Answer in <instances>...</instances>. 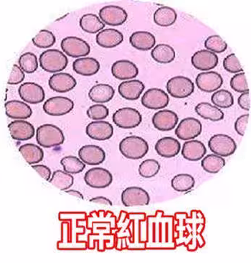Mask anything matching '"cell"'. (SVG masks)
Instances as JSON below:
<instances>
[{
	"instance_id": "1",
	"label": "cell",
	"mask_w": 251,
	"mask_h": 263,
	"mask_svg": "<svg viewBox=\"0 0 251 263\" xmlns=\"http://www.w3.org/2000/svg\"><path fill=\"white\" fill-rule=\"evenodd\" d=\"M148 142L141 137L128 136L119 143V151L123 156L131 160H139L148 153Z\"/></svg>"
},
{
	"instance_id": "2",
	"label": "cell",
	"mask_w": 251,
	"mask_h": 263,
	"mask_svg": "<svg viewBox=\"0 0 251 263\" xmlns=\"http://www.w3.org/2000/svg\"><path fill=\"white\" fill-rule=\"evenodd\" d=\"M36 140L41 147L51 148L64 144L65 136L62 131L57 126L45 124L37 129Z\"/></svg>"
},
{
	"instance_id": "3",
	"label": "cell",
	"mask_w": 251,
	"mask_h": 263,
	"mask_svg": "<svg viewBox=\"0 0 251 263\" xmlns=\"http://www.w3.org/2000/svg\"><path fill=\"white\" fill-rule=\"evenodd\" d=\"M39 62L40 67L44 71L56 73H60L67 67L68 59L60 50L49 49L41 53Z\"/></svg>"
},
{
	"instance_id": "4",
	"label": "cell",
	"mask_w": 251,
	"mask_h": 263,
	"mask_svg": "<svg viewBox=\"0 0 251 263\" xmlns=\"http://www.w3.org/2000/svg\"><path fill=\"white\" fill-rule=\"evenodd\" d=\"M166 91L174 98H187L195 91V84L191 79L183 76L172 77L166 83Z\"/></svg>"
},
{
	"instance_id": "5",
	"label": "cell",
	"mask_w": 251,
	"mask_h": 263,
	"mask_svg": "<svg viewBox=\"0 0 251 263\" xmlns=\"http://www.w3.org/2000/svg\"><path fill=\"white\" fill-rule=\"evenodd\" d=\"M113 122L122 129H133L138 127L142 121V116L139 111L132 107L118 109L113 115Z\"/></svg>"
},
{
	"instance_id": "6",
	"label": "cell",
	"mask_w": 251,
	"mask_h": 263,
	"mask_svg": "<svg viewBox=\"0 0 251 263\" xmlns=\"http://www.w3.org/2000/svg\"><path fill=\"white\" fill-rule=\"evenodd\" d=\"M208 147L214 154L223 158L234 154L237 149V144L229 135L217 134L210 139Z\"/></svg>"
},
{
	"instance_id": "7",
	"label": "cell",
	"mask_w": 251,
	"mask_h": 263,
	"mask_svg": "<svg viewBox=\"0 0 251 263\" xmlns=\"http://www.w3.org/2000/svg\"><path fill=\"white\" fill-rule=\"evenodd\" d=\"M61 48L68 57L72 58L85 57L91 52L89 43L80 37L68 36L62 40Z\"/></svg>"
},
{
	"instance_id": "8",
	"label": "cell",
	"mask_w": 251,
	"mask_h": 263,
	"mask_svg": "<svg viewBox=\"0 0 251 263\" xmlns=\"http://www.w3.org/2000/svg\"><path fill=\"white\" fill-rule=\"evenodd\" d=\"M74 107V102L65 97H50L43 104V110L50 116H64L71 112Z\"/></svg>"
},
{
	"instance_id": "9",
	"label": "cell",
	"mask_w": 251,
	"mask_h": 263,
	"mask_svg": "<svg viewBox=\"0 0 251 263\" xmlns=\"http://www.w3.org/2000/svg\"><path fill=\"white\" fill-rule=\"evenodd\" d=\"M84 181L91 188L106 189L112 183L113 176L107 169L93 167L86 173Z\"/></svg>"
},
{
	"instance_id": "10",
	"label": "cell",
	"mask_w": 251,
	"mask_h": 263,
	"mask_svg": "<svg viewBox=\"0 0 251 263\" xmlns=\"http://www.w3.org/2000/svg\"><path fill=\"white\" fill-rule=\"evenodd\" d=\"M170 102V97L164 90L159 88H152L147 90L141 97V104L149 109H164Z\"/></svg>"
},
{
	"instance_id": "11",
	"label": "cell",
	"mask_w": 251,
	"mask_h": 263,
	"mask_svg": "<svg viewBox=\"0 0 251 263\" xmlns=\"http://www.w3.org/2000/svg\"><path fill=\"white\" fill-rule=\"evenodd\" d=\"M121 201L126 207L147 206L150 202V196L142 188L129 187L122 192Z\"/></svg>"
},
{
	"instance_id": "12",
	"label": "cell",
	"mask_w": 251,
	"mask_h": 263,
	"mask_svg": "<svg viewBox=\"0 0 251 263\" xmlns=\"http://www.w3.org/2000/svg\"><path fill=\"white\" fill-rule=\"evenodd\" d=\"M99 18L104 24L110 26H119L123 25L128 18V14L124 9L116 5H107L99 11Z\"/></svg>"
},
{
	"instance_id": "13",
	"label": "cell",
	"mask_w": 251,
	"mask_h": 263,
	"mask_svg": "<svg viewBox=\"0 0 251 263\" xmlns=\"http://www.w3.org/2000/svg\"><path fill=\"white\" fill-rule=\"evenodd\" d=\"M202 125L200 120L194 118L183 119L175 129V135L182 140H190L201 135Z\"/></svg>"
},
{
	"instance_id": "14",
	"label": "cell",
	"mask_w": 251,
	"mask_h": 263,
	"mask_svg": "<svg viewBox=\"0 0 251 263\" xmlns=\"http://www.w3.org/2000/svg\"><path fill=\"white\" fill-rule=\"evenodd\" d=\"M196 85L204 92L212 93L218 91L223 84V79L216 71H205L197 76Z\"/></svg>"
},
{
	"instance_id": "15",
	"label": "cell",
	"mask_w": 251,
	"mask_h": 263,
	"mask_svg": "<svg viewBox=\"0 0 251 263\" xmlns=\"http://www.w3.org/2000/svg\"><path fill=\"white\" fill-rule=\"evenodd\" d=\"M19 97L26 103H41L46 98L44 89L40 85L34 82H26L22 84L18 89Z\"/></svg>"
},
{
	"instance_id": "16",
	"label": "cell",
	"mask_w": 251,
	"mask_h": 263,
	"mask_svg": "<svg viewBox=\"0 0 251 263\" xmlns=\"http://www.w3.org/2000/svg\"><path fill=\"white\" fill-rule=\"evenodd\" d=\"M219 59L217 54L207 50H200L195 52L191 58L194 67L200 71H207L218 66Z\"/></svg>"
},
{
	"instance_id": "17",
	"label": "cell",
	"mask_w": 251,
	"mask_h": 263,
	"mask_svg": "<svg viewBox=\"0 0 251 263\" xmlns=\"http://www.w3.org/2000/svg\"><path fill=\"white\" fill-rule=\"evenodd\" d=\"M178 115L175 111L169 109H162L157 111L152 118V124L158 130L171 131L178 124Z\"/></svg>"
},
{
	"instance_id": "18",
	"label": "cell",
	"mask_w": 251,
	"mask_h": 263,
	"mask_svg": "<svg viewBox=\"0 0 251 263\" xmlns=\"http://www.w3.org/2000/svg\"><path fill=\"white\" fill-rule=\"evenodd\" d=\"M78 156L86 165H98L105 160L106 153L99 146L86 145L79 149Z\"/></svg>"
},
{
	"instance_id": "19",
	"label": "cell",
	"mask_w": 251,
	"mask_h": 263,
	"mask_svg": "<svg viewBox=\"0 0 251 263\" xmlns=\"http://www.w3.org/2000/svg\"><path fill=\"white\" fill-rule=\"evenodd\" d=\"M86 133L93 140L104 141L112 138L114 127L109 122L100 120L89 123L86 127Z\"/></svg>"
},
{
	"instance_id": "20",
	"label": "cell",
	"mask_w": 251,
	"mask_h": 263,
	"mask_svg": "<svg viewBox=\"0 0 251 263\" xmlns=\"http://www.w3.org/2000/svg\"><path fill=\"white\" fill-rule=\"evenodd\" d=\"M111 73L118 80H131L139 75V68L132 61L119 60L113 64Z\"/></svg>"
},
{
	"instance_id": "21",
	"label": "cell",
	"mask_w": 251,
	"mask_h": 263,
	"mask_svg": "<svg viewBox=\"0 0 251 263\" xmlns=\"http://www.w3.org/2000/svg\"><path fill=\"white\" fill-rule=\"evenodd\" d=\"M11 137L18 141H26L35 136V127L25 120H14L8 125Z\"/></svg>"
},
{
	"instance_id": "22",
	"label": "cell",
	"mask_w": 251,
	"mask_h": 263,
	"mask_svg": "<svg viewBox=\"0 0 251 263\" xmlns=\"http://www.w3.org/2000/svg\"><path fill=\"white\" fill-rule=\"evenodd\" d=\"M48 84L50 89L58 93H66L71 91L77 85L74 77L67 73H56L52 76Z\"/></svg>"
},
{
	"instance_id": "23",
	"label": "cell",
	"mask_w": 251,
	"mask_h": 263,
	"mask_svg": "<svg viewBox=\"0 0 251 263\" xmlns=\"http://www.w3.org/2000/svg\"><path fill=\"white\" fill-rule=\"evenodd\" d=\"M155 151L163 158H171L177 156L181 151L180 142L172 137L159 139L155 145Z\"/></svg>"
},
{
	"instance_id": "24",
	"label": "cell",
	"mask_w": 251,
	"mask_h": 263,
	"mask_svg": "<svg viewBox=\"0 0 251 263\" xmlns=\"http://www.w3.org/2000/svg\"><path fill=\"white\" fill-rule=\"evenodd\" d=\"M96 43L104 48H113L119 46L123 41V35L114 28L102 30L96 35Z\"/></svg>"
},
{
	"instance_id": "25",
	"label": "cell",
	"mask_w": 251,
	"mask_h": 263,
	"mask_svg": "<svg viewBox=\"0 0 251 263\" xmlns=\"http://www.w3.org/2000/svg\"><path fill=\"white\" fill-rule=\"evenodd\" d=\"M145 89L144 84L140 80L125 81L119 84L118 93L125 100L129 101L137 100Z\"/></svg>"
},
{
	"instance_id": "26",
	"label": "cell",
	"mask_w": 251,
	"mask_h": 263,
	"mask_svg": "<svg viewBox=\"0 0 251 263\" xmlns=\"http://www.w3.org/2000/svg\"><path fill=\"white\" fill-rule=\"evenodd\" d=\"M7 116L14 120H27L32 115L31 107L19 100H11L5 104Z\"/></svg>"
},
{
	"instance_id": "27",
	"label": "cell",
	"mask_w": 251,
	"mask_h": 263,
	"mask_svg": "<svg viewBox=\"0 0 251 263\" xmlns=\"http://www.w3.org/2000/svg\"><path fill=\"white\" fill-rule=\"evenodd\" d=\"M206 153H207V148L203 142L200 140H188L183 145L182 149L183 158L190 161H198L204 158Z\"/></svg>"
},
{
	"instance_id": "28",
	"label": "cell",
	"mask_w": 251,
	"mask_h": 263,
	"mask_svg": "<svg viewBox=\"0 0 251 263\" xmlns=\"http://www.w3.org/2000/svg\"><path fill=\"white\" fill-rule=\"evenodd\" d=\"M100 63L94 58H79L73 62V71L79 75L91 77L96 74L100 70Z\"/></svg>"
},
{
	"instance_id": "29",
	"label": "cell",
	"mask_w": 251,
	"mask_h": 263,
	"mask_svg": "<svg viewBox=\"0 0 251 263\" xmlns=\"http://www.w3.org/2000/svg\"><path fill=\"white\" fill-rule=\"evenodd\" d=\"M129 43L136 49L147 51L155 46L156 37L150 32L136 31L129 37Z\"/></svg>"
},
{
	"instance_id": "30",
	"label": "cell",
	"mask_w": 251,
	"mask_h": 263,
	"mask_svg": "<svg viewBox=\"0 0 251 263\" xmlns=\"http://www.w3.org/2000/svg\"><path fill=\"white\" fill-rule=\"evenodd\" d=\"M115 90L109 84H99L93 86L89 92L90 100L95 103L103 104L114 98Z\"/></svg>"
},
{
	"instance_id": "31",
	"label": "cell",
	"mask_w": 251,
	"mask_h": 263,
	"mask_svg": "<svg viewBox=\"0 0 251 263\" xmlns=\"http://www.w3.org/2000/svg\"><path fill=\"white\" fill-rule=\"evenodd\" d=\"M195 112L204 120L212 122L221 121L225 118L223 111L207 102H201L195 107Z\"/></svg>"
},
{
	"instance_id": "32",
	"label": "cell",
	"mask_w": 251,
	"mask_h": 263,
	"mask_svg": "<svg viewBox=\"0 0 251 263\" xmlns=\"http://www.w3.org/2000/svg\"><path fill=\"white\" fill-rule=\"evenodd\" d=\"M151 55L156 62L161 64H168L172 63L175 59V50L170 45L158 44L154 47Z\"/></svg>"
},
{
	"instance_id": "33",
	"label": "cell",
	"mask_w": 251,
	"mask_h": 263,
	"mask_svg": "<svg viewBox=\"0 0 251 263\" xmlns=\"http://www.w3.org/2000/svg\"><path fill=\"white\" fill-rule=\"evenodd\" d=\"M177 19V14L173 8L163 6L158 8L154 13L155 24L161 27H170L175 24Z\"/></svg>"
},
{
	"instance_id": "34",
	"label": "cell",
	"mask_w": 251,
	"mask_h": 263,
	"mask_svg": "<svg viewBox=\"0 0 251 263\" xmlns=\"http://www.w3.org/2000/svg\"><path fill=\"white\" fill-rule=\"evenodd\" d=\"M19 153L30 165H35L42 161L44 158L43 149L35 144L27 143L19 147Z\"/></svg>"
},
{
	"instance_id": "35",
	"label": "cell",
	"mask_w": 251,
	"mask_h": 263,
	"mask_svg": "<svg viewBox=\"0 0 251 263\" xmlns=\"http://www.w3.org/2000/svg\"><path fill=\"white\" fill-rule=\"evenodd\" d=\"M80 26L83 31L90 34H95L103 30L105 24L96 14L89 13L84 14L80 18Z\"/></svg>"
},
{
	"instance_id": "36",
	"label": "cell",
	"mask_w": 251,
	"mask_h": 263,
	"mask_svg": "<svg viewBox=\"0 0 251 263\" xmlns=\"http://www.w3.org/2000/svg\"><path fill=\"white\" fill-rule=\"evenodd\" d=\"M50 183L61 191H67L74 183V178L71 174L61 170L55 171L50 178Z\"/></svg>"
},
{
	"instance_id": "37",
	"label": "cell",
	"mask_w": 251,
	"mask_h": 263,
	"mask_svg": "<svg viewBox=\"0 0 251 263\" xmlns=\"http://www.w3.org/2000/svg\"><path fill=\"white\" fill-rule=\"evenodd\" d=\"M202 168L209 174H218L225 165V160L218 155L210 154L201 162Z\"/></svg>"
},
{
	"instance_id": "38",
	"label": "cell",
	"mask_w": 251,
	"mask_h": 263,
	"mask_svg": "<svg viewBox=\"0 0 251 263\" xmlns=\"http://www.w3.org/2000/svg\"><path fill=\"white\" fill-rule=\"evenodd\" d=\"M171 185L176 192H186L195 186V178L190 174H178L172 178Z\"/></svg>"
},
{
	"instance_id": "39",
	"label": "cell",
	"mask_w": 251,
	"mask_h": 263,
	"mask_svg": "<svg viewBox=\"0 0 251 263\" xmlns=\"http://www.w3.org/2000/svg\"><path fill=\"white\" fill-rule=\"evenodd\" d=\"M211 101L215 107L221 109H227L234 104V97L232 93L226 89H220L215 91L212 95Z\"/></svg>"
},
{
	"instance_id": "40",
	"label": "cell",
	"mask_w": 251,
	"mask_h": 263,
	"mask_svg": "<svg viewBox=\"0 0 251 263\" xmlns=\"http://www.w3.org/2000/svg\"><path fill=\"white\" fill-rule=\"evenodd\" d=\"M60 164L65 172L71 175L80 174L86 167V164L80 158L73 156L64 157L61 159Z\"/></svg>"
},
{
	"instance_id": "41",
	"label": "cell",
	"mask_w": 251,
	"mask_h": 263,
	"mask_svg": "<svg viewBox=\"0 0 251 263\" xmlns=\"http://www.w3.org/2000/svg\"><path fill=\"white\" fill-rule=\"evenodd\" d=\"M19 66L23 71L27 73H32L38 68V61L35 54L28 52L23 54L19 57Z\"/></svg>"
},
{
	"instance_id": "42",
	"label": "cell",
	"mask_w": 251,
	"mask_h": 263,
	"mask_svg": "<svg viewBox=\"0 0 251 263\" xmlns=\"http://www.w3.org/2000/svg\"><path fill=\"white\" fill-rule=\"evenodd\" d=\"M56 42V37L51 31L42 30L32 39V43L39 48H48Z\"/></svg>"
},
{
	"instance_id": "43",
	"label": "cell",
	"mask_w": 251,
	"mask_h": 263,
	"mask_svg": "<svg viewBox=\"0 0 251 263\" xmlns=\"http://www.w3.org/2000/svg\"><path fill=\"white\" fill-rule=\"evenodd\" d=\"M161 165L157 160L147 159L140 164L139 174L141 177L150 178L154 177L160 171Z\"/></svg>"
},
{
	"instance_id": "44",
	"label": "cell",
	"mask_w": 251,
	"mask_h": 263,
	"mask_svg": "<svg viewBox=\"0 0 251 263\" xmlns=\"http://www.w3.org/2000/svg\"><path fill=\"white\" fill-rule=\"evenodd\" d=\"M206 50H210L215 54L222 53L227 48V43L220 35L209 36L204 41Z\"/></svg>"
},
{
	"instance_id": "45",
	"label": "cell",
	"mask_w": 251,
	"mask_h": 263,
	"mask_svg": "<svg viewBox=\"0 0 251 263\" xmlns=\"http://www.w3.org/2000/svg\"><path fill=\"white\" fill-rule=\"evenodd\" d=\"M109 115V109L101 104H94L90 107L87 110V116L91 120L97 121L105 120Z\"/></svg>"
},
{
	"instance_id": "46",
	"label": "cell",
	"mask_w": 251,
	"mask_h": 263,
	"mask_svg": "<svg viewBox=\"0 0 251 263\" xmlns=\"http://www.w3.org/2000/svg\"><path fill=\"white\" fill-rule=\"evenodd\" d=\"M231 87L238 93H244L249 91L246 77L244 72L236 73L231 79Z\"/></svg>"
},
{
	"instance_id": "47",
	"label": "cell",
	"mask_w": 251,
	"mask_h": 263,
	"mask_svg": "<svg viewBox=\"0 0 251 263\" xmlns=\"http://www.w3.org/2000/svg\"><path fill=\"white\" fill-rule=\"evenodd\" d=\"M223 67L226 71L231 73H238L243 71L239 60L234 53L229 54L225 58L223 61Z\"/></svg>"
},
{
	"instance_id": "48",
	"label": "cell",
	"mask_w": 251,
	"mask_h": 263,
	"mask_svg": "<svg viewBox=\"0 0 251 263\" xmlns=\"http://www.w3.org/2000/svg\"><path fill=\"white\" fill-rule=\"evenodd\" d=\"M25 74L24 71L21 69L20 67L17 65L14 64L11 71L10 78H9L7 84L10 85H17L20 84L24 81Z\"/></svg>"
},
{
	"instance_id": "49",
	"label": "cell",
	"mask_w": 251,
	"mask_h": 263,
	"mask_svg": "<svg viewBox=\"0 0 251 263\" xmlns=\"http://www.w3.org/2000/svg\"><path fill=\"white\" fill-rule=\"evenodd\" d=\"M249 118H250V115H243L237 119L236 122H235V129L240 136H244V135H245L247 124H248Z\"/></svg>"
},
{
	"instance_id": "50",
	"label": "cell",
	"mask_w": 251,
	"mask_h": 263,
	"mask_svg": "<svg viewBox=\"0 0 251 263\" xmlns=\"http://www.w3.org/2000/svg\"><path fill=\"white\" fill-rule=\"evenodd\" d=\"M238 105L244 110H250V90L242 93L238 99Z\"/></svg>"
},
{
	"instance_id": "51",
	"label": "cell",
	"mask_w": 251,
	"mask_h": 263,
	"mask_svg": "<svg viewBox=\"0 0 251 263\" xmlns=\"http://www.w3.org/2000/svg\"><path fill=\"white\" fill-rule=\"evenodd\" d=\"M32 167L46 181H50L51 178V170L49 167L44 165H32Z\"/></svg>"
},
{
	"instance_id": "52",
	"label": "cell",
	"mask_w": 251,
	"mask_h": 263,
	"mask_svg": "<svg viewBox=\"0 0 251 263\" xmlns=\"http://www.w3.org/2000/svg\"><path fill=\"white\" fill-rule=\"evenodd\" d=\"M90 202L100 203V204L107 205V206H112L113 205L111 200L103 197V196L93 198V199L90 200Z\"/></svg>"
},
{
	"instance_id": "53",
	"label": "cell",
	"mask_w": 251,
	"mask_h": 263,
	"mask_svg": "<svg viewBox=\"0 0 251 263\" xmlns=\"http://www.w3.org/2000/svg\"><path fill=\"white\" fill-rule=\"evenodd\" d=\"M66 193L70 194V195L75 196V197L78 198V199H84L83 196H82L81 193L79 192L78 191L69 190L66 191Z\"/></svg>"
}]
</instances>
